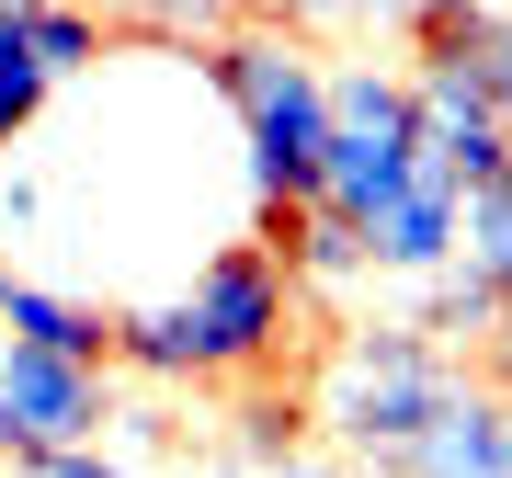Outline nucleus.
<instances>
[{"label": "nucleus", "mask_w": 512, "mask_h": 478, "mask_svg": "<svg viewBox=\"0 0 512 478\" xmlns=\"http://www.w3.org/2000/svg\"><path fill=\"white\" fill-rule=\"evenodd\" d=\"M296 331H308V296L274 262V239H217L171 296L114 319V376H137V387H251L296 353Z\"/></svg>", "instance_id": "f257e3e1"}, {"label": "nucleus", "mask_w": 512, "mask_h": 478, "mask_svg": "<svg viewBox=\"0 0 512 478\" xmlns=\"http://www.w3.org/2000/svg\"><path fill=\"white\" fill-rule=\"evenodd\" d=\"M194 80L239 126V183L251 217H296L319 205V148H330V69L308 57L296 23H217L194 46Z\"/></svg>", "instance_id": "f03ea898"}, {"label": "nucleus", "mask_w": 512, "mask_h": 478, "mask_svg": "<svg viewBox=\"0 0 512 478\" xmlns=\"http://www.w3.org/2000/svg\"><path fill=\"white\" fill-rule=\"evenodd\" d=\"M456 387H467V353H444L433 331H410V319H353V331L330 342L319 387H308V422L342 444V467L376 478Z\"/></svg>", "instance_id": "7ed1b4c3"}, {"label": "nucleus", "mask_w": 512, "mask_h": 478, "mask_svg": "<svg viewBox=\"0 0 512 478\" xmlns=\"http://www.w3.org/2000/svg\"><path fill=\"white\" fill-rule=\"evenodd\" d=\"M421 171V103L387 57H342L330 69V148H319V205L342 228H365L387 194Z\"/></svg>", "instance_id": "20e7f679"}, {"label": "nucleus", "mask_w": 512, "mask_h": 478, "mask_svg": "<svg viewBox=\"0 0 512 478\" xmlns=\"http://www.w3.org/2000/svg\"><path fill=\"white\" fill-rule=\"evenodd\" d=\"M114 57V23L92 0H23V12H0V160H12L23 137H35V114L69 92L80 69H103Z\"/></svg>", "instance_id": "39448f33"}, {"label": "nucleus", "mask_w": 512, "mask_h": 478, "mask_svg": "<svg viewBox=\"0 0 512 478\" xmlns=\"http://www.w3.org/2000/svg\"><path fill=\"white\" fill-rule=\"evenodd\" d=\"M114 365H69V353H35V342H0V456H57V444H103L114 422Z\"/></svg>", "instance_id": "423d86ee"}, {"label": "nucleus", "mask_w": 512, "mask_h": 478, "mask_svg": "<svg viewBox=\"0 0 512 478\" xmlns=\"http://www.w3.org/2000/svg\"><path fill=\"white\" fill-rule=\"evenodd\" d=\"M353 239H365V274H387V285H433L444 262L467 251V194L444 183V171H433V148H421V171H410V183L387 194Z\"/></svg>", "instance_id": "0eeeda50"}, {"label": "nucleus", "mask_w": 512, "mask_h": 478, "mask_svg": "<svg viewBox=\"0 0 512 478\" xmlns=\"http://www.w3.org/2000/svg\"><path fill=\"white\" fill-rule=\"evenodd\" d=\"M501 467H512V399H501L490 376H467L376 478H501Z\"/></svg>", "instance_id": "6e6552de"}, {"label": "nucleus", "mask_w": 512, "mask_h": 478, "mask_svg": "<svg viewBox=\"0 0 512 478\" xmlns=\"http://www.w3.org/2000/svg\"><path fill=\"white\" fill-rule=\"evenodd\" d=\"M0 342L69 353V365H114V308H92L69 285H35V274H0Z\"/></svg>", "instance_id": "1a4fd4ad"}, {"label": "nucleus", "mask_w": 512, "mask_h": 478, "mask_svg": "<svg viewBox=\"0 0 512 478\" xmlns=\"http://www.w3.org/2000/svg\"><path fill=\"white\" fill-rule=\"evenodd\" d=\"M456 262L478 274V296H490V342H478V353H490V376L512 387V171L490 194H467V251Z\"/></svg>", "instance_id": "9d476101"}, {"label": "nucleus", "mask_w": 512, "mask_h": 478, "mask_svg": "<svg viewBox=\"0 0 512 478\" xmlns=\"http://www.w3.org/2000/svg\"><path fill=\"white\" fill-rule=\"evenodd\" d=\"M274 262L296 274V296H330V285H365V239H353L330 205H296V217H262Z\"/></svg>", "instance_id": "9b49d317"}, {"label": "nucleus", "mask_w": 512, "mask_h": 478, "mask_svg": "<svg viewBox=\"0 0 512 478\" xmlns=\"http://www.w3.org/2000/svg\"><path fill=\"white\" fill-rule=\"evenodd\" d=\"M228 456L239 467H285V456H308V399L274 376H251L239 387V410H228Z\"/></svg>", "instance_id": "f8f14e48"}, {"label": "nucleus", "mask_w": 512, "mask_h": 478, "mask_svg": "<svg viewBox=\"0 0 512 478\" xmlns=\"http://www.w3.org/2000/svg\"><path fill=\"white\" fill-rule=\"evenodd\" d=\"M478 92H490V126L512 137V12H490V35H478Z\"/></svg>", "instance_id": "ddd939ff"}, {"label": "nucleus", "mask_w": 512, "mask_h": 478, "mask_svg": "<svg viewBox=\"0 0 512 478\" xmlns=\"http://www.w3.org/2000/svg\"><path fill=\"white\" fill-rule=\"evenodd\" d=\"M12 478H148V467H126V456H103V444H57V456H23Z\"/></svg>", "instance_id": "4468645a"}, {"label": "nucleus", "mask_w": 512, "mask_h": 478, "mask_svg": "<svg viewBox=\"0 0 512 478\" xmlns=\"http://www.w3.org/2000/svg\"><path fill=\"white\" fill-rule=\"evenodd\" d=\"M92 12H103V0H92Z\"/></svg>", "instance_id": "2eb2a0df"}]
</instances>
